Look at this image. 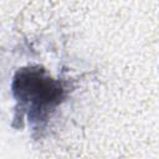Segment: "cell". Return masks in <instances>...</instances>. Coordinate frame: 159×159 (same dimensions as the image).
<instances>
[{"mask_svg":"<svg viewBox=\"0 0 159 159\" xmlns=\"http://www.w3.org/2000/svg\"><path fill=\"white\" fill-rule=\"evenodd\" d=\"M11 92L20 119L25 117L34 129H42L66 98L63 82L53 78L40 65L17 70L11 82Z\"/></svg>","mask_w":159,"mask_h":159,"instance_id":"cell-1","label":"cell"}]
</instances>
